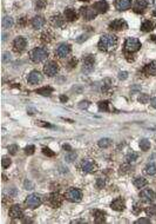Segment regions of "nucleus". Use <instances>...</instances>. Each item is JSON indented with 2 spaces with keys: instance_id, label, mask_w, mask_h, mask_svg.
Masks as SVG:
<instances>
[{
  "instance_id": "49530a36",
  "label": "nucleus",
  "mask_w": 156,
  "mask_h": 224,
  "mask_svg": "<svg viewBox=\"0 0 156 224\" xmlns=\"http://www.w3.org/2000/svg\"><path fill=\"white\" fill-rule=\"evenodd\" d=\"M128 169H129V163L123 164L122 166H121V172H127V171H128Z\"/></svg>"
},
{
  "instance_id": "20e7f679",
  "label": "nucleus",
  "mask_w": 156,
  "mask_h": 224,
  "mask_svg": "<svg viewBox=\"0 0 156 224\" xmlns=\"http://www.w3.org/2000/svg\"><path fill=\"white\" fill-rule=\"evenodd\" d=\"M80 169L84 174H94L97 171V164L92 159H83L80 164Z\"/></svg>"
},
{
  "instance_id": "cd10ccee",
  "label": "nucleus",
  "mask_w": 156,
  "mask_h": 224,
  "mask_svg": "<svg viewBox=\"0 0 156 224\" xmlns=\"http://www.w3.org/2000/svg\"><path fill=\"white\" fill-rule=\"evenodd\" d=\"M99 146L102 147V149H106V147H109L112 144H113V141L110 138H102L99 141Z\"/></svg>"
},
{
  "instance_id": "39448f33",
  "label": "nucleus",
  "mask_w": 156,
  "mask_h": 224,
  "mask_svg": "<svg viewBox=\"0 0 156 224\" xmlns=\"http://www.w3.org/2000/svg\"><path fill=\"white\" fill-rule=\"evenodd\" d=\"M41 203H42V198L38 194H32V195H29L26 198V201H25V205L27 206V208H29V209H37L38 206L41 205Z\"/></svg>"
},
{
  "instance_id": "aec40b11",
  "label": "nucleus",
  "mask_w": 156,
  "mask_h": 224,
  "mask_svg": "<svg viewBox=\"0 0 156 224\" xmlns=\"http://www.w3.org/2000/svg\"><path fill=\"white\" fill-rule=\"evenodd\" d=\"M94 10L97 12V13H105L108 11V4L107 1H105V0H101V1H96L94 5H93Z\"/></svg>"
},
{
  "instance_id": "2eb2a0df",
  "label": "nucleus",
  "mask_w": 156,
  "mask_h": 224,
  "mask_svg": "<svg viewBox=\"0 0 156 224\" xmlns=\"http://www.w3.org/2000/svg\"><path fill=\"white\" fill-rule=\"evenodd\" d=\"M27 80L29 84H39L42 81V76L39 71H32L28 77H27Z\"/></svg>"
},
{
  "instance_id": "0eeeda50",
  "label": "nucleus",
  "mask_w": 156,
  "mask_h": 224,
  "mask_svg": "<svg viewBox=\"0 0 156 224\" xmlns=\"http://www.w3.org/2000/svg\"><path fill=\"white\" fill-rule=\"evenodd\" d=\"M59 72V65L55 61H48L44 66V73L48 77H54Z\"/></svg>"
},
{
  "instance_id": "6ab92c4d",
  "label": "nucleus",
  "mask_w": 156,
  "mask_h": 224,
  "mask_svg": "<svg viewBox=\"0 0 156 224\" xmlns=\"http://www.w3.org/2000/svg\"><path fill=\"white\" fill-rule=\"evenodd\" d=\"M148 6V3H147V0H135V3L133 5V8L136 13H141L143 12Z\"/></svg>"
},
{
  "instance_id": "603ef678",
  "label": "nucleus",
  "mask_w": 156,
  "mask_h": 224,
  "mask_svg": "<svg viewBox=\"0 0 156 224\" xmlns=\"http://www.w3.org/2000/svg\"><path fill=\"white\" fill-rule=\"evenodd\" d=\"M8 56H10L8 53H5V54H4V61H6V60L8 59Z\"/></svg>"
},
{
  "instance_id": "412c9836",
  "label": "nucleus",
  "mask_w": 156,
  "mask_h": 224,
  "mask_svg": "<svg viewBox=\"0 0 156 224\" xmlns=\"http://www.w3.org/2000/svg\"><path fill=\"white\" fill-rule=\"evenodd\" d=\"M143 73L147 76H156V60H154L144 66Z\"/></svg>"
},
{
  "instance_id": "c85d7f7f",
  "label": "nucleus",
  "mask_w": 156,
  "mask_h": 224,
  "mask_svg": "<svg viewBox=\"0 0 156 224\" xmlns=\"http://www.w3.org/2000/svg\"><path fill=\"white\" fill-rule=\"evenodd\" d=\"M52 92H53V89L52 88H47V86H45V88H41L39 90H37V93L41 94V96H50Z\"/></svg>"
},
{
  "instance_id": "c9c22d12",
  "label": "nucleus",
  "mask_w": 156,
  "mask_h": 224,
  "mask_svg": "<svg viewBox=\"0 0 156 224\" xmlns=\"http://www.w3.org/2000/svg\"><path fill=\"white\" fill-rule=\"evenodd\" d=\"M75 158H76V153L74 152V151H69L67 154H66V157H65V159L67 161V162H74L75 161Z\"/></svg>"
},
{
  "instance_id": "f8f14e48",
  "label": "nucleus",
  "mask_w": 156,
  "mask_h": 224,
  "mask_svg": "<svg viewBox=\"0 0 156 224\" xmlns=\"http://www.w3.org/2000/svg\"><path fill=\"white\" fill-rule=\"evenodd\" d=\"M10 216L13 218V219H16V218H22L24 216V210L20 205L18 204H15L13 205L12 208L10 209Z\"/></svg>"
},
{
  "instance_id": "bb28decb",
  "label": "nucleus",
  "mask_w": 156,
  "mask_h": 224,
  "mask_svg": "<svg viewBox=\"0 0 156 224\" xmlns=\"http://www.w3.org/2000/svg\"><path fill=\"white\" fill-rule=\"evenodd\" d=\"M154 27H155V24H154L153 21H150V20H146V21L141 25V30H142L143 32H150V31L154 30Z\"/></svg>"
},
{
  "instance_id": "8fccbe9b",
  "label": "nucleus",
  "mask_w": 156,
  "mask_h": 224,
  "mask_svg": "<svg viewBox=\"0 0 156 224\" xmlns=\"http://www.w3.org/2000/svg\"><path fill=\"white\" fill-rule=\"evenodd\" d=\"M136 223L138 224V223H150V221L149 219H146V218H140V219H137L136 221Z\"/></svg>"
},
{
  "instance_id": "4468645a",
  "label": "nucleus",
  "mask_w": 156,
  "mask_h": 224,
  "mask_svg": "<svg viewBox=\"0 0 156 224\" xmlns=\"http://www.w3.org/2000/svg\"><path fill=\"white\" fill-rule=\"evenodd\" d=\"M94 68V57L87 56L83 58V71L84 72H91Z\"/></svg>"
},
{
  "instance_id": "58836bf2",
  "label": "nucleus",
  "mask_w": 156,
  "mask_h": 224,
  "mask_svg": "<svg viewBox=\"0 0 156 224\" xmlns=\"http://www.w3.org/2000/svg\"><path fill=\"white\" fill-rule=\"evenodd\" d=\"M105 185H106L105 179H103V178H97V181H96V187L97 189H103V187H105Z\"/></svg>"
},
{
  "instance_id": "37998d69",
  "label": "nucleus",
  "mask_w": 156,
  "mask_h": 224,
  "mask_svg": "<svg viewBox=\"0 0 156 224\" xmlns=\"http://www.w3.org/2000/svg\"><path fill=\"white\" fill-rule=\"evenodd\" d=\"M88 106H89V101H87V100L81 101L80 104H79V108H80V109H87Z\"/></svg>"
},
{
  "instance_id": "9b49d317",
  "label": "nucleus",
  "mask_w": 156,
  "mask_h": 224,
  "mask_svg": "<svg viewBox=\"0 0 156 224\" xmlns=\"http://www.w3.org/2000/svg\"><path fill=\"white\" fill-rule=\"evenodd\" d=\"M69 53H71V46H69L68 44H60L58 46V48L55 50V54L59 58H65Z\"/></svg>"
},
{
  "instance_id": "a211bd4d",
  "label": "nucleus",
  "mask_w": 156,
  "mask_h": 224,
  "mask_svg": "<svg viewBox=\"0 0 156 224\" xmlns=\"http://www.w3.org/2000/svg\"><path fill=\"white\" fill-rule=\"evenodd\" d=\"M110 206H112V209L115 210V211H122L126 208V203H125V201L122 198H116V199H114L112 202Z\"/></svg>"
},
{
  "instance_id": "f03ea898",
  "label": "nucleus",
  "mask_w": 156,
  "mask_h": 224,
  "mask_svg": "<svg viewBox=\"0 0 156 224\" xmlns=\"http://www.w3.org/2000/svg\"><path fill=\"white\" fill-rule=\"evenodd\" d=\"M47 57H48L47 50L42 48V47H35L29 52V58L33 63H40V61L45 60Z\"/></svg>"
},
{
  "instance_id": "a19ab883",
  "label": "nucleus",
  "mask_w": 156,
  "mask_h": 224,
  "mask_svg": "<svg viewBox=\"0 0 156 224\" xmlns=\"http://www.w3.org/2000/svg\"><path fill=\"white\" fill-rule=\"evenodd\" d=\"M8 151H10L11 154H15L16 151H18V146H16V145H10L8 146Z\"/></svg>"
},
{
  "instance_id": "1a4fd4ad",
  "label": "nucleus",
  "mask_w": 156,
  "mask_h": 224,
  "mask_svg": "<svg viewBox=\"0 0 156 224\" xmlns=\"http://www.w3.org/2000/svg\"><path fill=\"white\" fill-rule=\"evenodd\" d=\"M140 198L142 202H146V203H150V202H154L155 198H156V195L153 190L150 189H144L140 192Z\"/></svg>"
},
{
  "instance_id": "ea45409f",
  "label": "nucleus",
  "mask_w": 156,
  "mask_h": 224,
  "mask_svg": "<svg viewBox=\"0 0 156 224\" xmlns=\"http://www.w3.org/2000/svg\"><path fill=\"white\" fill-rule=\"evenodd\" d=\"M1 165H3V167H8V166L11 165V158H8V157H3Z\"/></svg>"
},
{
  "instance_id": "393cba45",
  "label": "nucleus",
  "mask_w": 156,
  "mask_h": 224,
  "mask_svg": "<svg viewBox=\"0 0 156 224\" xmlns=\"http://www.w3.org/2000/svg\"><path fill=\"white\" fill-rule=\"evenodd\" d=\"M147 184H148V181L146 178H143V177H137V178L134 179V185L136 187H138V189L144 187Z\"/></svg>"
},
{
  "instance_id": "a18cd8bd",
  "label": "nucleus",
  "mask_w": 156,
  "mask_h": 224,
  "mask_svg": "<svg viewBox=\"0 0 156 224\" xmlns=\"http://www.w3.org/2000/svg\"><path fill=\"white\" fill-rule=\"evenodd\" d=\"M141 210H142V209L140 208V205H138V204H135V205H134V208H133V212H134L135 215H137V214L140 212Z\"/></svg>"
},
{
  "instance_id": "864d4df0",
  "label": "nucleus",
  "mask_w": 156,
  "mask_h": 224,
  "mask_svg": "<svg viewBox=\"0 0 156 224\" xmlns=\"http://www.w3.org/2000/svg\"><path fill=\"white\" fill-rule=\"evenodd\" d=\"M61 100H62V101H65V100H67V97H65V96H62V97H61Z\"/></svg>"
},
{
  "instance_id": "72a5a7b5",
  "label": "nucleus",
  "mask_w": 156,
  "mask_h": 224,
  "mask_svg": "<svg viewBox=\"0 0 156 224\" xmlns=\"http://www.w3.org/2000/svg\"><path fill=\"white\" fill-rule=\"evenodd\" d=\"M137 159V153L136 152H129L126 156V161L127 163H134Z\"/></svg>"
},
{
  "instance_id": "5fc2aeb1",
  "label": "nucleus",
  "mask_w": 156,
  "mask_h": 224,
  "mask_svg": "<svg viewBox=\"0 0 156 224\" xmlns=\"http://www.w3.org/2000/svg\"><path fill=\"white\" fill-rule=\"evenodd\" d=\"M80 1H84V3H87V1H91V0H80Z\"/></svg>"
},
{
  "instance_id": "7ed1b4c3",
  "label": "nucleus",
  "mask_w": 156,
  "mask_h": 224,
  "mask_svg": "<svg viewBox=\"0 0 156 224\" xmlns=\"http://www.w3.org/2000/svg\"><path fill=\"white\" fill-rule=\"evenodd\" d=\"M65 198L72 203H78L82 199V191L76 187H69L65 194Z\"/></svg>"
},
{
  "instance_id": "5701e85b",
  "label": "nucleus",
  "mask_w": 156,
  "mask_h": 224,
  "mask_svg": "<svg viewBox=\"0 0 156 224\" xmlns=\"http://www.w3.org/2000/svg\"><path fill=\"white\" fill-rule=\"evenodd\" d=\"M44 25H45V19L42 18L41 15H37V17H34V18L32 19V26L35 30L42 28Z\"/></svg>"
},
{
  "instance_id": "dca6fc26",
  "label": "nucleus",
  "mask_w": 156,
  "mask_h": 224,
  "mask_svg": "<svg viewBox=\"0 0 156 224\" xmlns=\"http://www.w3.org/2000/svg\"><path fill=\"white\" fill-rule=\"evenodd\" d=\"M131 6V0H115V7L117 11H126Z\"/></svg>"
},
{
  "instance_id": "4c0bfd02",
  "label": "nucleus",
  "mask_w": 156,
  "mask_h": 224,
  "mask_svg": "<svg viewBox=\"0 0 156 224\" xmlns=\"http://www.w3.org/2000/svg\"><path fill=\"white\" fill-rule=\"evenodd\" d=\"M34 151H35V146L34 145H28L25 147V153L26 154H33Z\"/></svg>"
},
{
  "instance_id": "6e6d98bb",
  "label": "nucleus",
  "mask_w": 156,
  "mask_h": 224,
  "mask_svg": "<svg viewBox=\"0 0 156 224\" xmlns=\"http://www.w3.org/2000/svg\"><path fill=\"white\" fill-rule=\"evenodd\" d=\"M154 15H155V17H156V8H155V10H154Z\"/></svg>"
},
{
  "instance_id": "c756f323",
  "label": "nucleus",
  "mask_w": 156,
  "mask_h": 224,
  "mask_svg": "<svg viewBox=\"0 0 156 224\" xmlns=\"http://www.w3.org/2000/svg\"><path fill=\"white\" fill-rule=\"evenodd\" d=\"M144 172L147 175H156V165L155 164H148L144 169Z\"/></svg>"
},
{
  "instance_id": "de8ad7c7",
  "label": "nucleus",
  "mask_w": 156,
  "mask_h": 224,
  "mask_svg": "<svg viewBox=\"0 0 156 224\" xmlns=\"http://www.w3.org/2000/svg\"><path fill=\"white\" fill-rule=\"evenodd\" d=\"M127 76H128L127 72H120V73H119V78H120V79H126Z\"/></svg>"
},
{
  "instance_id": "f257e3e1",
  "label": "nucleus",
  "mask_w": 156,
  "mask_h": 224,
  "mask_svg": "<svg viewBox=\"0 0 156 224\" xmlns=\"http://www.w3.org/2000/svg\"><path fill=\"white\" fill-rule=\"evenodd\" d=\"M117 45V38L114 34H103L99 40V50L105 51V52H110V51L115 50Z\"/></svg>"
},
{
  "instance_id": "6e6552de",
  "label": "nucleus",
  "mask_w": 156,
  "mask_h": 224,
  "mask_svg": "<svg viewBox=\"0 0 156 224\" xmlns=\"http://www.w3.org/2000/svg\"><path fill=\"white\" fill-rule=\"evenodd\" d=\"M80 12H81V15L86 20H92V19H94L95 17L99 14L94 10V7H81Z\"/></svg>"
},
{
  "instance_id": "a878e982",
  "label": "nucleus",
  "mask_w": 156,
  "mask_h": 224,
  "mask_svg": "<svg viewBox=\"0 0 156 224\" xmlns=\"http://www.w3.org/2000/svg\"><path fill=\"white\" fill-rule=\"evenodd\" d=\"M105 212L103 211H100V210H95L94 211V221L96 223H102V222H105L106 218H105Z\"/></svg>"
},
{
  "instance_id": "2f4dec72",
  "label": "nucleus",
  "mask_w": 156,
  "mask_h": 224,
  "mask_svg": "<svg viewBox=\"0 0 156 224\" xmlns=\"http://www.w3.org/2000/svg\"><path fill=\"white\" fill-rule=\"evenodd\" d=\"M13 26V19L11 18V17H5V18L3 19V27L4 28H10Z\"/></svg>"
},
{
  "instance_id": "79ce46f5",
  "label": "nucleus",
  "mask_w": 156,
  "mask_h": 224,
  "mask_svg": "<svg viewBox=\"0 0 156 224\" xmlns=\"http://www.w3.org/2000/svg\"><path fill=\"white\" fill-rule=\"evenodd\" d=\"M42 152L46 154V156H50V157L55 154L54 152H52V150H49V149H47V147H44V149H42Z\"/></svg>"
},
{
  "instance_id": "c03bdc74",
  "label": "nucleus",
  "mask_w": 156,
  "mask_h": 224,
  "mask_svg": "<svg viewBox=\"0 0 156 224\" xmlns=\"http://www.w3.org/2000/svg\"><path fill=\"white\" fill-rule=\"evenodd\" d=\"M138 100H140L141 103H143V104H146V103L149 100V97L147 94H141V97L138 98Z\"/></svg>"
},
{
  "instance_id": "3c124183",
  "label": "nucleus",
  "mask_w": 156,
  "mask_h": 224,
  "mask_svg": "<svg viewBox=\"0 0 156 224\" xmlns=\"http://www.w3.org/2000/svg\"><path fill=\"white\" fill-rule=\"evenodd\" d=\"M150 104H151V106H153V108H155V109H156V97L151 98V100H150Z\"/></svg>"
},
{
  "instance_id": "4be33fe9",
  "label": "nucleus",
  "mask_w": 156,
  "mask_h": 224,
  "mask_svg": "<svg viewBox=\"0 0 156 224\" xmlns=\"http://www.w3.org/2000/svg\"><path fill=\"white\" fill-rule=\"evenodd\" d=\"M63 15H65V19L68 21H74L78 19V14H76L75 10H73V8H66Z\"/></svg>"
},
{
  "instance_id": "ddd939ff",
  "label": "nucleus",
  "mask_w": 156,
  "mask_h": 224,
  "mask_svg": "<svg viewBox=\"0 0 156 224\" xmlns=\"http://www.w3.org/2000/svg\"><path fill=\"white\" fill-rule=\"evenodd\" d=\"M109 27L113 31H121V30L127 28V23L123 19H115V20H113L110 23Z\"/></svg>"
},
{
  "instance_id": "423d86ee",
  "label": "nucleus",
  "mask_w": 156,
  "mask_h": 224,
  "mask_svg": "<svg viewBox=\"0 0 156 224\" xmlns=\"http://www.w3.org/2000/svg\"><path fill=\"white\" fill-rule=\"evenodd\" d=\"M125 48L127 52H130V53H134V52H137L138 50L141 48V43L137 38H128L126 40V44H125Z\"/></svg>"
},
{
  "instance_id": "e433bc0d",
  "label": "nucleus",
  "mask_w": 156,
  "mask_h": 224,
  "mask_svg": "<svg viewBox=\"0 0 156 224\" xmlns=\"http://www.w3.org/2000/svg\"><path fill=\"white\" fill-rule=\"evenodd\" d=\"M41 40L44 41V43H49V41H52L53 40V34H50L49 32H45L42 36H41Z\"/></svg>"
},
{
  "instance_id": "473e14b6",
  "label": "nucleus",
  "mask_w": 156,
  "mask_h": 224,
  "mask_svg": "<svg viewBox=\"0 0 156 224\" xmlns=\"http://www.w3.org/2000/svg\"><path fill=\"white\" fill-rule=\"evenodd\" d=\"M146 214L151 217H156V205H150L148 208H146Z\"/></svg>"
},
{
  "instance_id": "f704fd0d",
  "label": "nucleus",
  "mask_w": 156,
  "mask_h": 224,
  "mask_svg": "<svg viewBox=\"0 0 156 224\" xmlns=\"http://www.w3.org/2000/svg\"><path fill=\"white\" fill-rule=\"evenodd\" d=\"M99 109L101 111H109V103L107 100H101L99 103Z\"/></svg>"
},
{
  "instance_id": "7c9ffc66",
  "label": "nucleus",
  "mask_w": 156,
  "mask_h": 224,
  "mask_svg": "<svg viewBox=\"0 0 156 224\" xmlns=\"http://www.w3.org/2000/svg\"><path fill=\"white\" fill-rule=\"evenodd\" d=\"M140 149L142 150V151H148L149 149H150V142L148 141V139H141L140 141Z\"/></svg>"
},
{
  "instance_id": "f3484780",
  "label": "nucleus",
  "mask_w": 156,
  "mask_h": 224,
  "mask_svg": "<svg viewBox=\"0 0 156 224\" xmlns=\"http://www.w3.org/2000/svg\"><path fill=\"white\" fill-rule=\"evenodd\" d=\"M63 198L60 194H52L49 195V204L53 206V208H58V206L61 205Z\"/></svg>"
},
{
  "instance_id": "09e8293b",
  "label": "nucleus",
  "mask_w": 156,
  "mask_h": 224,
  "mask_svg": "<svg viewBox=\"0 0 156 224\" xmlns=\"http://www.w3.org/2000/svg\"><path fill=\"white\" fill-rule=\"evenodd\" d=\"M44 6H45V3H42L41 0H38V3H37V8L40 10V8H42Z\"/></svg>"
},
{
  "instance_id": "9d476101",
  "label": "nucleus",
  "mask_w": 156,
  "mask_h": 224,
  "mask_svg": "<svg viewBox=\"0 0 156 224\" xmlns=\"http://www.w3.org/2000/svg\"><path fill=\"white\" fill-rule=\"evenodd\" d=\"M26 45H27V41L24 37H18V38H15L14 41H13V48L15 52H22V51L26 48Z\"/></svg>"
},
{
  "instance_id": "b1692460",
  "label": "nucleus",
  "mask_w": 156,
  "mask_h": 224,
  "mask_svg": "<svg viewBox=\"0 0 156 224\" xmlns=\"http://www.w3.org/2000/svg\"><path fill=\"white\" fill-rule=\"evenodd\" d=\"M50 23H52V25H53L54 27H61L63 25V23H65V19L62 18L60 14H57V15H54V17H52V18H50Z\"/></svg>"
}]
</instances>
